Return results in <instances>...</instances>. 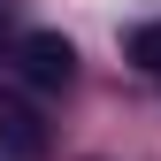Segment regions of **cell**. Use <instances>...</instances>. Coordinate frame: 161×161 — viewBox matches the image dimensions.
I'll use <instances>...</instances> for the list:
<instances>
[{
  "label": "cell",
  "mask_w": 161,
  "mask_h": 161,
  "mask_svg": "<svg viewBox=\"0 0 161 161\" xmlns=\"http://www.w3.org/2000/svg\"><path fill=\"white\" fill-rule=\"evenodd\" d=\"M77 77V46L62 31H23L15 38V85L23 92H62Z\"/></svg>",
  "instance_id": "cell-1"
},
{
  "label": "cell",
  "mask_w": 161,
  "mask_h": 161,
  "mask_svg": "<svg viewBox=\"0 0 161 161\" xmlns=\"http://www.w3.org/2000/svg\"><path fill=\"white\" fill-rule=\"evenodd\" d=\"M46 153V123L23 92H0V161H38Z\"/></svg>",
  "instance_id": "cell-2"
},
{
  "label": "cell",
  "mask_w": 161,
  "mask_h": 161,
  "mask_svg": "<svg viewBox=\"0 0 161 161\" xmlns=\"http://www.w3.org/2000/svg\"><path fill=\"white\" fill-rule=\"evenodd\" d=\"M123 54H130L146 77H161V15H153V23H138V31L123 38Z\"/></svg>",
  "instance_id": "cell-3"
}]
</instances>
